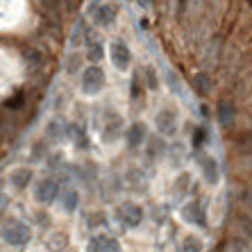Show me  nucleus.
Instances as JSON below:
<instances>
[{"label": "nucleus", "instance_id": "nucleus-1", "mask_svg": "<svg viewBox=\"0 0 252 252\" xmlns=\"http://www.w3.org/2000/svg\"><path fill=\"white\" fill-rule=\"evenodd\" d=\"M30 239H32V229H30L25 223H21L16 218L5 220V225H2V241H5L7 246L25 248L30 243Z\"/></svg>", "mask_w": 252, "mask_h": 252}, {"label": "nucleus", "instance_id": "nucleus-2", "mask_svg": "<svg viewBox=\"0 0 252 252\" xmlns=\"http://www.w3.org/2000/svg\"><path fill=\"white\" fill-rule=\"evenodd\" d=\"M105 70L100 68V66H89L87 70L82 73V80H80V89H82V94L87 95H98L102 89H105Z\"/></svg>", "mask_w": 252, "mask_h": 252}, {"label": "nucleus", "instance_id": "nucleus-3", "mask_svg": "<svg viewBox=\"0 0 252 252\" xmlns=\"http://www.w3.org/2000/svg\"><path fill=\"white\" fill-rule=\"evenodd\" d=\"M91 16H94V23L98 28H109L116 21L118 9H116V5H109V2H98V7L91 12Z\"/></svg>", "mask_w": 252, "mask_h": 252}, {"label": "nucleus", "instance_id": "nucleus-4", "mask_svg": "<svg viewBox=\"0 0 252 252\" xmlns=\"http://www.w3.org/2000/svg\"><path fill=\"white\" fill-rule=\"evenodd\" d=\"M57 193H59L57 182H55L53 177H46V180H41V182L36 184L34 200L36 202H41V205H50V202L57 198Z\"/></svg>", "mask_w": 252, "mask_h": 252}, {"label": "nucleus", "instance_id": "nucleus-5", "mask_svg": "<svg viewBox=\"0 0 252 252\" xmlns=\"http://www.w3.org/2000/svg\"><path fill=\"white\" fill-rule=\"evenodd\" d=\"M118 220H121L125 227H139L141 220H143V209H141L139 205L127 202V205H123L118 209Z\"/></svg>", "mask_w": 252, "mask_h": 252}, {"label": "nucleus", "instance_id": "nucleus-6", "mask_svg": "<svg viewBox=\"0 0 252 252\" xmlns=\"http://www.w3.org/2000/svg\"><path fill=\"white\" fill-rule=\"evenodd\" d=\"M112 62L118 70H127L129 68V62H132V55H129V48L125 46V41H114L112 43Z\"/></svg>", "mask_w": 252, "mask_h": 252}, {"label": "nucleus", "instance_id": "nucleus-7", "mask_svg": "<svg viewBox=\"0 0 252 252\" xmlns=\"http://www.w3.org/2000/svg\"><path fill=\"white\" fill-rule=\"evenodd\" d=\"M157 129L161 132L164 136H175L177 132V116L175 112H170V109H161V112L157 114Z\"/></svg>", "mask_w": 252, "mask_h": 252}, {"label": "nucleus", "instance_id": "nucleus-8", "mask_svg": "<svg viewBox=\"0 0 252 252\" xmlns=\"http://www.w3.org/2000/svg\"><path fill=\"white\" fill-rule=\"evenodd\" d=\"M89 250L91 252H95V250L98 252H116V250H121V246H118V239H114V236L98 234L89 241Z\"/></svg>", "mask_w": 252, "mask_h": 252}, {"label": "nucleus", "instance_id": "nucleus-9", "mask_svg": "<svg viewBox=\"0 0 252 252\" xmlns=\"http://www.w3.org/2000/svg\"><path fill=\"white\" fill-rule=\"evenodd\" d=\"M182 218L187 220V223L200 225V227L207 223V220H205V209H202L198 202H189V205L182 209Z\"/></svg>", "mask_w": 252, "mask_h": 252}, {"label": "nucleus", "instance_id": "nucleus-10", "mask_svg": "<svg viewBox=\"0 0 252 252\" xmlns=\"http://www.w3.org/2000/svg\"><path fill=\"white\" fill-rule=\"evenodd\" d=\"M59 205H62V209H64L66 214H73V211L77 209V205H80V193L70 187L64 189L62 195H59Z\"/></svg>", "mask_w": 252, "mask_h": 252}, {"label": "nucleus", "instance_id": "nucleus-11", "mask_svg": "<svg viewBox=\"0 0 252 252\" xmlns=\"http://www.w3.org/2000/svg\"><path fill=\"white\" fill-rule=\"evenodd\" d=\"M202 177H205L207 184H216L218 177H220V175H218V164L211 157L202 159Z\"/></svg>", "mask_w": 252, "mask_h": 252}, {"label": "nucleus", "instance_id": "nucleus-12", "mask_svg": "<svg viewBox=\"0 0 252 252\" xmlns=\"http://www.w3.org/2000/svg\"><path fill=\"white\" fill-rule=\"evenodd\" d=\"M143 139H146V125H143V123H134L132 127L127 129V143L132 148L141 146V143H143Z\"/></svg>", "mask_w": 252, "mask_h": 252}, {"label": "nucleus", "instance_id": "nucleus-13", "mask_svg": "<svg viewBox=\"0 0 252 252\" xmlns=\"http://www.w3.org/2000/svg\"><path fill=\"white\" fill-rule=\"evenodd\" d=\"M30 177H32V173H30L28 168H18V170H14L12 173V184L18 189V191H23V189L28 187Z\"/></svg>", "mask_w": 252, "mask_h": 252}, {"label": "nucleus", "instance_id": "nucleus-14", "mask_svg": "<svg viewBox=\"0 0 252 252\" xmlns=\"http://www.w3.org/2000/svg\"><path fill=\"white\" fill-rule=\"evenodd\" d=\"M118 127H121V116H109V125L105 127V132H102V139L109 143V141H114V136L118 134Z\"/></svg>", "mask_w": 252, "mask_h": 252}, {"label": "nucleus", "instance_id": "nucleus-15", "mask_svg": "<svg viewBox=\"0 0 252 252\" xmlns=\"http://www.w3.org/2000/svg\"><path fill=\"white\" fill-rule=\"evenodd\" d=\"M218 118H220V123H223L225 127H229V125H232L234 109H232V105H229V102H223V105L218 107Z\"/></svg>", "mask_w": 252, "mask_h": 252}, {"label": "nucleus", "instance_id": "nucleus-16", "mask_svg": "<svg viewBox=\"0 0 252 252\" xmlns=\"http://www.w3.org/2000/svg\"><path fill=\"white\" fill-rule=\"evenodd\" d=\"M89 59H91V62H100V59H102V46H100V43H91V48H89Z\"/></svg>", "mask_w": 252, "mask_h": 252}, {"label": "nucleus", "instance_id": "nucleus-17", "mask_svg": "<svg viewBox=\"0 0 252 252\" xmlns=\"http://www.w3.org/2000/svg\"><path fill=\"white\" fill-rule=\"evenodd\" d=\"M161 148H164V143H161V141L159 139H155V143H150V146H148V155H150V157H157V150H161Z\"/></svg>", "mask_w": 252, "mask_h": 252}, {"label": "nucleus", "instance_id": "nucleus-18", "mask_svg": "<svg viewBox=\"0 0 252 252\" xmlns=\"http://www.w3.org/2000/svg\"><path fill=\"white\" fill-rule=\"evenodd\" d=\"M184 250H200V241L198 239H187L184 241Z\"/></svg>", "mask_w": 252, "mask_h": 252}, {"label": "nucleus", "instance_id": "nucleus-19", "mask_svg": "<svg viewBox=\"0 0 252 252\" xmlns=\"http://www.w3.org/2000/svg\"><path fill=\"white\" fill-rule=\"evenodd\" d=\"M229 250H248V243L246 241H243V243H241V241H232V243H229Z\"/></svg>", "mask_w": 252, "mask_h": 252}, {"label": "nucleus", "instance_id": "nucleus-20", "mask_svg": "<svg viewBox=\"0 0 252 252\" xmlns=\"http://www.w3.org/2000/svg\"><path fill=\"white\" fill-rule=\"evenodd\" d=\"M202 141H205V132H202V129H195V139H193V143H195V146H200Z\"/></svg>", "mask_w": 252, "mask_h": 252}, {"label": "nucleus", "instance_id": "nucleus-21", "mask_svg": "<svg viewBox=\"0 0 252 252\" xmlns=\"http://www.w3.org/2000/svg\"><path fill=\"white\" fill-rule=\"evenodd\" d=\"M139 2H141L143 7H150V2H153V0H139Z\"/></svg>", "mask_w": 252, "mask_h": 252}]
</instances>
